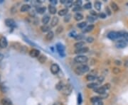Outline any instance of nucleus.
I'll list each match as a JSON object with an SVG mask.
<instances>
[{
  "instance_id": "nucleus-1",
  "label": "nucleus",
  "mask_w": 128,
  "mask_h": 105,
  "mask_svg": "<svg viewBox=\"0 0 128 105\" xmlns=\"http://www.w3.org/2000/svg\"><path fill=\"white\" fill-rule=\"evenodd\" d=\"M90 70V67H88L87 65H85V64H82L81 65L78 66L76 67V69L75 70V72H76L77 75H82L83 74H84L85 72L89 71Z\"/></svg>"
},
{
  "instance_id": "nucleus-2",
  "label": "nucleus",
  "mask_w": 128,
  "mask_h": 105,
  "mask_svg": "<svg viewBox=\"0 0 128 105\" xmlns=\"http://www.w3.org/2000/svg\"><path fill=\"white\" fill-rule=\"evenodd\" d=\"M110 88V84L106 83V84H105L104 85H103V86L98 87L97 88H95V90H94V91L96 93H98L100 95H102V94H103L105 92H106V91L108 90Z\"/></svg>"
},
{
  "instance_id": "nucleus-3",
  "label": "nucleus",
  "mask_w": 128,
  "mask_h": 105,
  "mask_svg": "<svg viewBox=\"0 0 128 105\" xmlns=\"http://www.w3.org/2000/svg\"><path fill=\"white\" fill-rule=\"evenodd\" d=\"M108 38L112 41L119 40V39H121V34H120V32L110 31L108 34Z\"/></svg>"
},
{
  "instance_id": "nucleus-4",
  "label": "nucleus",
  "mask_w": 128,
  "mask_h": 105,
  "mask_svg": "<svg viewBox=\"0 0 128 105\" xmlns=\"http://www.w3.org/2000/svg\"><path fill=\"white\" fill-rule=\"evenodd\" d=\"M73 91V87L71 84H68V85H65L63 88L62 89L61 92L63 95L66 96L70 95Z\"/></svg>"
},
{
  "instance_id": "nucleus-5",
  "label": "nucleus",
  "mask_w": 128,
  "mask_h": 105,
  "mask_svg": "<svg viewBox=\"0 0 128 105\" xmlns=\"http://www.w3.org/2000/svg\"><path fill=\"white\" fill-rule=\"evenodd\" d=\"M88 57L82 55H78L74 57V61L77 63H85L88 62Z\"/></svg>"
},
{
  "instance_id": "nucleus-6",
  "label": "nucleus",
  "mask_w": 128,
  "mask_h": 105,
  "mask_svg": "<svg viewBox=\"0 0 128 105\" xmlns=\"http://www.w3.org/2000/svg\"><path fill=\"white\" fill-rule=\"evenodd\" d=\"M128 42L126 41L123 40V39H119L116 41L115 46H116L117 48H124L128 46Z\"/></svg>"
},
{
  "instance_id": "nucleus-7",
  "label": "nucleus",
  "mask_w": 128,
  "mask_h": 105,
  "mask_svg": "<svg viewBox=\"0 0 128 105\" xmlns=\"http://www.w3.org/2000/svg\"><path fill=\"white\" fill-rule=\"evenodd\" d=\"M56 48L57 51L58 52V53L61 55V56H65V54H64V51H65V47L63 46V45L61 43H57L56 46Z\"/></svg>"
},
{
  "instance_id": "nucleus-8",
  "label": "nucleus",
  "mask_w": 128,
  "mask_h": 105,
  "mask_svg": "<svg viewBox=\"0 0 128 105\" xmlns=\"http://www.w3.org/2000/svg\"><path fill=\"white\" fill-rule=\"evenodd\" d=\"M60 71V67L58 64L53 63L51 66V72L53 75H56Z\"/></svg>"
},
{
  "instance_id": "nucleus-9",
  "label": "nucleus",
  "mask_w": 128,
  "mask_h": 105,
  "mask_svg": "<svg viewBox=\"0 0 128 105\" xmlns=\"http://www.w3.org/2000/svg\"><path fill=\"white\" fill-rule=\"evenodd\" d=\"M29 55L31 57H38L40 56V51L37 49H31L29 52Z\"/></svg>"
},
{
  "instance_id": "nucleus-10",
  "label": "nucleus",
  "mask_w": 128,
  "mask_h": 105,
  "mask_svg": "<svg viewBox=\"0 0 128 105\" xmlns=\"http://www.w3.org/2000/svg\"><path fill=\"white\" fill-rule=\"evenodd\" d=\"M5 24L9 28H14L16 26V23L13 19H7L5 20Z\"/></svg>"
},
{
  "instance_id": "nucleus-11",
  "label": "nucleus",
  "mask_w": 128,
  "mask_h": 105,
  "mask_svg": "<svg viewBox=\"0 0 128 105\" xmlns=\"http://www.w3.org/2000/svg\"><path fill=\"white\" fill-rule=\"evenodd\" d=\"M8 46V41L6 38L2 36L0 38V48H6Z\"/></svg>"
},
{
  "instance_id": "nucleus-12",
  "label": "nucleus",
  "mask_w": 128,
  "mask_h": 105,
  "mask_svg": "<svg viewBox=\"0 0 128 105\" xmlns=\"http://www.w3.org/2000/svg\"><path fill=\"white\" fill-rule=\"evenodd\" d=\"M89 51V48L88 47H84V48H80V49H76L75 51V53L76 54H81V53H85Z\"/></svg>"
},
{
  "instance_id": "nucleus-13",
  "label": "nucleus",
  "mask_w": 128,
  "mask_h": 105,
  "mask_svg": "<svg viewBox=\"0 0 128 105\" xmlns=\"http://www.w3.org/2000/svg\"><path fill=\"white\" fill-rule=\"evenodd\" d=\"M58 21H59V19L57 16H53L51 19V27H55L57 24H58Z\"/></svg>"
},
{
  "instance_id": "nucleus-14",
  "label": "nucleus",
  "mask_w": 128,
  "mask_h": 105,
  "mask_svg": "<svg viewBox=\"0 0 128 105\" xmlns=\"http://www.w3.org/2000/svg\"><path fill=\"white\" fill-rule=\"evenodd\" d=\"M97 78H98V77L95 75H92V74L87 75L86 77H85V79L88 81H94V80H96Z\"/></svg>"
},
{
  "instance_id": "nucleus-15",
  "label": "nucleus",
  "mask_w": 128,
  "mask_h": 105,
  "mask_svg": "<svg viewBox=\"0 0 128 105\" xmlns=\"http://www.w3.org/2000/svg\"><path fill=\"white\" fill-rule=\"evenodd\" d=\"M54 37V33L53 32V31H49V32H48L46 35V36H45V38H46V41H51L53 38Z\"/></svg>"
},
{
  "instance_id": "nucleus-16",
  "label": "nucleus",
  "mask_w": 128,
  "mask_h": 105,
  "mask_svg": "<svg viewBox=\"0 0 128 105\" xmlns=\"http://www.w3.org/2000/svg\"><path fill=\"white\" fill-rule=\"evenodd\" d=\"M85 42H83V41H79V42H77L76 43H75L74 44V46H75V48L76 49H80V48H84L85 47Z\"/></svg>"
},
{
  "instance_id": "nucleus-17",
  "label": "nucleus",
  "mask_w": 128,
  "mask_h": 105,
  "mask_svg": "<svg viewBox=\"0 0 128 105\" xmlns=\"http://www.w3.org/2000/svg\"><path fill=\"white\" fill-rule=\"evenodd\" d=\"M58 15L60 16H66L67 14H68V9H63L60 10L58 12Z\"/></svg>"
},
{
  "instance_id": "nucleus-18",
  "label": "nucleus",
  "mask_w": 128,
  "mask_h": 105,
  "mask_svg": "<svg viewBox=\"0 0 128 105\" xmlns=\"http://www.w3.org/2000/svg\"><path fill=\"white\" fill-rule=\"evenodd\" d=\"M48 11H49V13H50L51 14H55L57 12L56 8L52 4L48 6Z\"/></svg>"
},
{
  "instance_id": "nucleus-19",
  "label": "nucleus",
  "mask_w": 128,
  "mask_h": 105,
  "mask_svg": "<svg viewBox=\"0 0 128 105\" xmlns=\"http://www.w3.org/2000/svg\"><path fill=\"white\" fill-rule=\"evenodd\" d=\"M31 9V6L28 4H24L21 6V12H26V11H28Z\"/></svg>"
},
{
  "instance_id": "nucleus-20",
  "label": "nucleus",
  "mask_w": 128,
  "mask_h": 105,
  "mask_svg": "<svg viewBox=\"0 0 128 105\" xmlns=\"http://www.w3.org/2000/svg\"><path fill=\"white\" fill-rule=\"evenodd\" d=\"M1 105H11L12 103L10 100L9 99H6V98H4L1 100Z\"/></svg>"
},
{
  "instance_id": "nucleus-21",
  "label": "nucleus",
  "mask_w": 128,
  "mask_h": 105,
  "mask_svg": "<svg viewBox=\"0 0 128 105\" xmlns=\"http://www.w3.org/2000/svg\"><path fill=\"white\" fill-rule=\"evenodd\" d=\"M121 34V39H123L128 43V33L125 31H120Z\"/></svg>"
},
{
  "instance_id": "nucleus-22",
  "label": "nucleus",
  "mask_w": 128,
  "mask_h": 105,
  "mask_svg": "<svg viewBox=\"0 0 128 105\" xmlns=\"http://www.w3.org/2000/svg\"><path fill=\"white\" fill-rule=\"evenodd\" d=\"M110 7H111L112 10H113V11H115V12L118 11L119 10L118 5L116 3H115V2H111V3H110Z\"/></svg>"
},
{
  "instance_id": "nucleus-23",
  "label": "nucleus",
  "mask_w": 128,
  "mask_h": 105,
  "mask_svg": "<svg viewBox=\"0 0 128 105\" xmlns=\"http://www.w3.org/2000/svg\"><path fill=\"white\" fill-rule=\"evenodd\" d=\"M49 21H50V16L48 15H45L44 16H43L42 20H41L43 25H46L49 22Z\"/></svg>"
},
{
  "instance_id": "nucleus-24",
  "label": "nucleus",
  "mask_w": 128,
  "mask_h": 105,
  "mask_svg": "<svg viewBox=\"0 0 128 105\" xmlns=\"http://www.w3.org/2000/svg\"><path fill=\"white\" fill-rule=\"evenodd\" d=\"M94 25L93 24H90V25H89V26H88L86 28H85V29H84V32L85 33H87V32H90V31H92L93 29H94Z\"/></svg>"
},
{
  "instance_id": "nucleus-25",
  "label": "nucleus",
  "mask_w": 128,
  "mask_h": 105,
  "mask_svg": "<svg viewBox=\"0 0 128 105\" xmlns=\"http://www.w3.org/2000/svg\"><path fill=\"white\" fill-rule=\"evenodd\" d=\"M74 19H75L76 21H81L82 19H83V16L81 14V13H76V14L74 15Z\"/></svg>"
},
{
  "instance_id": "nucleus-26",
  "label": "nucleus",
  "mask_w": 128,
  "mask_h": 105,
  "mask_svg": "<svg viewBox=\"0 0 128 105\" xmlns=\"http://www.w3.org/2000/svg\"><path fill=\"white\" fill-rule=\"evenodd\" d=\"M41 31H42L43 32H44V33L51 31H50L51 27H50V26H47V25H43V26H42L41 27Z\"/></svg>"
},
{
  "instance_id": "nucleus-27",
  "label": "nucleus",
  "mask_w": 128,
  "mask_h": 105,
  "mask_svg": "<svg viewBox=\"0 0 128 105\" xmlns=\"http://www.w3.org/2000/svg\"><path fill=\"white\" fill-rule=\"evenodd\" d=\"M46 8L45 6H40V7H38L36 9V11L38 13H39V14H43L46 11Z\"/></svg>"
},
{
  "instance_id": "nucleus-28",
  "label": "nucleus",
  "mask_w": 128,
  "mask_h": 105,
  "mask_svg": "<svg viewBox=\"0 0 128 105\" xmlns=\"http://www.w3.org/2000/svg\"><path fill=\"white\" fill-rule=\"evenodd\" d=\"M101 6H102V4L100 2V1H95V4H94V7H95V9L97 11H100V10L101 9Z\"/></svg>"
},
{
  "instance_id": "nucleus-29",
  "label": "nucleus",
  "mask_w": 128,
  "mask_h": 105,
  "mask_svg": "<svg viewBox=\"0 0 128 105\" xmlns=\"http://www.w3.org/2000/svg\"><path fill=\"white\" fill-rule=\"evenodd\" d=\"M98 86V85L95 82H91V83H89V84L87 85V87H88V88H90V89H94V90H95V88H97Z\"/></svg>"
},
{
  "instance_id": "nucleus-30",
  "label": "nucleus",
  "mask_w": 128,
  "mask_h": 105,
  "mask_svg": "<svg viewBox=\"0 0 128 105\" xmlns=\"http://www.w3.org/2000/svg\"><path fill=\"white\" fill-rule=\"evenodd\" d=\"M104 80V77L103 76H100V77H98V78L96 79V80H95V83L98 85H100L103 82Z\"/></svg>"
},
{
  "instance_id": "nucleus-31",
  "label": "nucleus",
  "mask_w": 128,
  "mask_h": 105,
  "mask_svg": "<svg viewBox=\"0 0 128 105\" xmlns=\"http://www.w3.org/2000/svg\"><path fill=\"white\" fill-rule=\"evenodd\" d=\"M38 61L41 62V63H44V62L46 61V57L45 55H40L38 57Z\"/></svg>"
},
{
  "instance_id": "nucleus-32",
  "label": "nucleus",
  "mask_w": 128,
  "mask_h": 105,
  "mask_svg": "<svg viewBox=\"0 0 128 105\" xmlns=\"http://www.w3.org/2000/svg\"><path fill=\"white\" fill-rule=\"evenodd\" d=\"M64 85H63V82H58V83L57 84L56 86V89L58 90L61 91L62 89L63 88Z\"/></svg>"
},
{
  "instance_id": "nucleus-33",
  "label": "nucleus",
  "mask_w": 128,
  "mask_h": 105,
  "mask_svg": "<svg viewBox=\"0 0 128 105\" xmlns=\"http://www.w3.org/2000/svg\"><path fill=\"white\" fill-rule=\"evenodd\" d=\"M102 100L100 98V97H93L91 99H90V102L93 104V103H95V102H98V101Z\"/></svg>"
},
{
  "instance_id": "nucleus-34",
  "label": "nucleus",
  "mask_w": 128,
  "mask_h": 105,
  "mask_svg": "<svg viewBox=\"0 0 128 105\" xmlns=\"http://www.w3.org/2000/svg\"><path fill=\"white\" fill-rule=\"evenodd\" d=\"M73 4V2L71 1V0H68V1H66V4H65V6L66 7V9H68V8H71V6Z\"/></svg>"
},
{
  "instance_id": "nucleus-35",
  "label": "nucleus",
  "mask_w": 128,
  "mask_h": 105,
  "mask_svg": "<svg viewBox=\"0 0 128 105\" xmlns=\"http://www.w3.org/2000/svg\"><path fill=\"white\" fill-rule=\"evenodd\" d=\"M87 26V22H81V23H79V24H78L77 25V26L78 27V28H81V29H84L85 26Z\"/></svg>"
},
{
  "instance_id": "nucleus-36",
  "label": "nucleus",
  "mask_w": 128,
  "mask_h": 105,
  "mask_svg": "<svg viewBox=\"0 0 128 105\" xmlns=\"http://www.w3.org/2000/svg\"><path fill=\"white\" fill-rule=\"evenodd\" d=\"M63 27L61 26H58V27L56 29V34H61V32H63Z\"/></svg>"
},
{
  "instance_id": "nucleus-37",
  "label": "nucleus",
  "mask_w": 128,
  "mask_h": 105,
  "mask_svg": "<svg viewBox=\"0 0 128 105\" xmlns=\"http://www.w3.org/2000/svg\"><path fill=\"white\" fill-rule=\"evenodd\" d=\"M108 96H109V94L108 93H107V92H105L103 94H102V95H100V98L102 100V99H105V98H108Z\"/></svg>"
},
{
  "instance_id": "nucleus-38",
  "label": "nucleus",
  "mask_w": 128,
  "mask_h": 105,
  "mask_svg": "<svg viewBox=\"0 0 128 105\" xmlns=\"http://www.w3.org/2000/svg\"><path fill=\"white\" fill-rule=\"evenodd\" d=\"M92 8V4L90 2H88L84 5V9H90Z\"/></svg>"
},
{
  "instance_id": "nucleus-39",
  "label": "nucleus",
  "mask_w": 128,
  "mask_h": 105,
  "mask_svg": "<svg viewBox=\"0 0 128 105\" xmlns=\"http://www.w3.org/2000/svg\"><path fill=\"white\" fill-rule=\"evenodd\" d=\"M78 36V34H77V33H76L75 31H71V33L69 34V36L70 37H72V38H76V37Z\"/></svg>"
},
{
  "instance_id": "nucleus-40",
  "label": "nucleus",
  "mask_w": 128,
  "mask_h": 105,
  "mask_svg": "<svg viewBox=\"0 0 128 105\" xmlns=\"http://www.w3.org/2000/svg\"><path fill=\"white\" fill-rule=\"evenodd\" d=\"M81 10H82L81 6H75V7L73 9V11L74 12H77V13H78L79 11H81Z\"/></svg>"
},
{
  "instance_id": "nucleus-41",
  "label": "nucleus",
  "mask_w": 128,
  "mask_h": 105,
  "mask_svg": "<svg viewBox=\"0 0 128 105\" xmlns=\"http://www.w3.org/2000/svg\"><path fill=\"white\" fill-rule=\"evenodd\" d=\"M113 72L114 74L117 75V74H118V73L120 72V69L118 68V67H114L113 69Z\"/></svg>"
},
{
  "instance_id": "nucleus-42",
  "label": "nucleus",
  "mask_w": 128,
  "mask_h": 105,
  "mask_svg": "<svg viewBox=\"0 0 128 105\" xmlns=\"http://www.w3.org/2000/svg\"><path fill=\"white\" fill-rule=\"evenodd\" d=\"M73 4L75 5L76 6H81V5H82V1H81V0H77V1H76L73 3Z\"/></svg>"
},
{
  "instance_id": "nucleus-43",
  "label": "nucleus",
  "mask_w": 128,
  "mask_h": 105,
  "mask_svg": "<svg viewBox=\"0 0 128 105\" xmlns=\"http://www.w3.org/2000/svg\"><path fill=\"white\" fill-rule=\"evenodd\" d=\"M71 14H67L66 16H65V18H64V21L65 22H69V21L71 20Z\"/></svg>"
},
{
  "instance_id": "nucleus-44",
  "label": "nucleus",
  "mask_w": 128,
  "mask_h": 105,
  "mask_svg": "<svg viewBox=\"0 0 128 105\" xmlns=\"http://www.w3.org/2000/svg\"><path fill=\"white\" fill-rule=\"evenodd\" d=\"M95 19H96L95 17H93V16H88L87 17L88 21H90V22H93L95 20Z\"/></svg>"
},
{
  "instance_id": "nucleus-45",
  "label": "nucleus",
  "mask_w": 128,
  "mask_h": 105,
  "mask_svg": "<svg viewBox=\"0 0 128 105\" xmlns=\"http://www.w3.org/2000/svg\"><path fill=\"white\" fill-rule=\"evenodd\" d=\"M82 96H81V93H79L78 94V105H81V103H82Z\"/></svg>"
},
{
  "instance_id": "nucleus-46",
  "label": "nucleus",
  "mask_w": 128,
  "mask_h": 105,
  "mask_svg": "<svg viewBox=\"0 0 128 105\" xmlns=\"http://www.w3.org/2000/svg\"><path fill=\"white\" fill-rule=\"evenodd\" d=\"M0 88H1V90L2 92H6V87L5 85H4V84H2V85H1V86H0Z\"/></svg>"
},
{
  "instance_id": "nucleus-47",
  "label": "nucleus",
  "mask_w": 128,
  "mask_h": 105,
  "mask_svg": "<svg viewBox=\"0 0 128 105\" xmlns=\"http://www.w3.org/2000/svg\"><path fill=\"white\" fill-rule=\"evenodd\" d=\"M86 41H87L88 43H93V41H94V38H93V37H88V38H86Z\"/></svg>"
},
{
  "instance_id": "nucleus-48",
  "label": "nucleus",
  "mask_w": 128,
  "mask_h": 105,
  "mask_svg": "<svg viewBox=\"0 0 128 105\" xmlns=\"http://www.w3.org/2000/svg\"><path fill=\"white\" fill-rule=\"evenodd\" d=\"M105 11H106V12H107V14H108V15H109V16H110L111 15V12H112V11L110 9V8L108 7V6H107L106 8H105Z\"/></svg>"
},
{
  "instance_id": "nucleus-49",
  "label": "nucleus",
  "mask_w": 128,
  "mask_h": 105,
  "mask_svg": "<svg viewBox=\"0 0 128 105\" xmlns=\"http://www.w3.org/2000/svg\"><path fill=\"white\" fill-rule=\"evenodd\" d=\"M100 18H101V19H105L106 18V16H107V15L105 13H100L99 14Z\"/></svg>"
},
{
  "instance_id": "nucleus-50",
  "label": "nucleus",
  "mask_w": 128,
  "mask_h": 105,
  "mask_svg": "<svg viewBox=\"0 0 128 105\" xmlns=\"http://www.w3.org/2000/svg\"><path fill=\"white\" fill-rule=\"evenodd\" d=\"M115 64L116 65H122V62L120 61V60H115Z\"/></svg>"
},
{
  "instance_id": "nucleus-51",
  "label": "nucleus",
  "mask_w": 128,
  "mask_h": 105,
  "mask_svg": "<svg viewBox=\"0 0 128 105\" xmlns=\"http://www.w3.org/2000/svg\"><path fill=\"white\" fill-rule=\"evenodd\" d=\"M93 105H103V102H102V100L98 101V102H95V103H93Z\"/></svg>"
},
{
  "instance_id": "nucleus-52",
  "label": "nucleus",
  "mask_w": 128,
  "mask_h": 105,
  "mask_svg": "<svg viewBox=\"0 0 128 105\" xmlns=\"http://www.w3.org/2000/svg\"><path fill=\"white\" fill-rule=\"evenodd\" d=\"M83 38V36H82L81 34H78V36L76 37V40H78V41H81Z\"/></svg>"
},
{
  "instance_id": "nucleus-53",
  "label": "nucleus",
  "mask_w": 128,
  "mask_h": 105,
  "mask_svg": "<svg viewBox=\"0 0 128 105\" xmlns=\"http://www.w3.org/2000/svg\"><path fill=\"white\" fill-rule=\"evenodd\" d=\"M90 14L92 16H93V17H95V16H98V14L95 12L94 11H91V12H90Z\"/></svg>"
},
{
  "instance_id": "nucleus-54",
  "label": "nucleus",
  "mask_w": 128,
  "mask_h": 105,
  "mask_svg": "<svg viewBox=\"0 0 128 105\" xmlns=\"http://www.w3.org/2000/svg\"><path fill=\"white\" fill-rule=\"evenodd\" d=\"M50 2H51V4L52 5L53 4L55 5V4H56L58 1H57L56 0H50Z\"/></svg>"
},
{
  "instance_id": "nucleus-55",
  "label": "nucleus",
  "mask_w": 128,
  "mask_h": 105,
  "mask_svg": "<svg viewBox=\"0 0 128 105\" xmlns=\"http://www.w3.org/2000/svg\"><path fill=\"white\" fill-rule=\"evenodd\" d=\"M3 58H4V55L1 53H0V62L3 60Z\"/></svg>"
},
{
  "instance_id": "nucleus-56",
  "label": "nucleus",
  "mask_w": 128,
  "mask_h": 105,
  "mask_svg": "<svg viewBox=\"0 0 128 105\" xmlns=\"http://www.w3.org/2000/svg\"><path fill=\"white\" fill-rule=\"evenodd\" d=\"M124 65H125V67H128V60H127L125 62Z\"/></svg>"
},
{
  "instance_id": "nucleus-57",
  "label": "nucleus",
  "mask_w": 128,
  "mask_h": 105,
  "mask_svg": "<svg viewBox=\"0 0 128 105\" xmlns=\"http://www.w3.org/2000/svg\"><path fill=\"white\" fill-rule=\"evenodd\" d=\"M66 2V0H61V4H65Z\"/></svg>"
},
{
  "instance_id": "nucleus-58",
  "label": "nucleus",
  "mask_w": 128,
  "mask_h": 105,
  "mask_svg": "<svg viewBox=\"0 0 128 105\" xmlns=\"http://www.w3.org/2000/svg\"></svg>"
}]
</instances>
